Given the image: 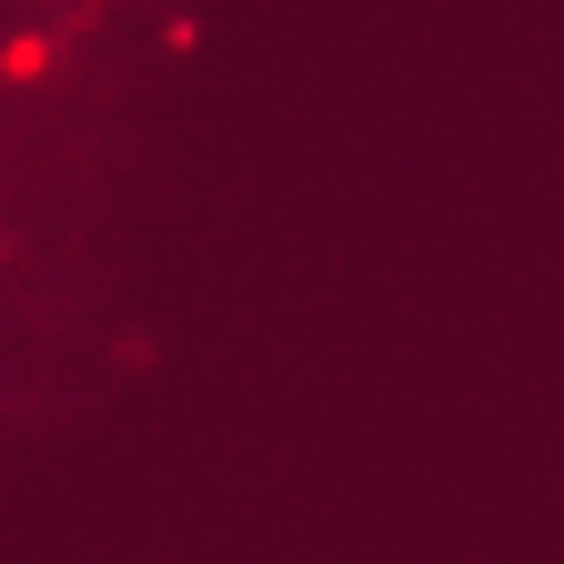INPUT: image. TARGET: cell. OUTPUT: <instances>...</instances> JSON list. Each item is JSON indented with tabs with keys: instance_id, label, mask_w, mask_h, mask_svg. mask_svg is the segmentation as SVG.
I'll return each instance as SVG.
<instances>
[{
	"instance_id": "6da1fadb",
	"label": "cell",
	"mask_w": 564,
	"mask_h": 564,
	"mask_svg": "<svg viewBox=\"0 0 564 564\" xmlns=\"http://www.w3.org/2000/svg\"><path fill=\"white\" fill-rule=\"evenodd\" d=\"M70 41H82V21H51V31H11V41H0V91H41L51 70L70 61Z\"/></svg>"
}]
</instances>
